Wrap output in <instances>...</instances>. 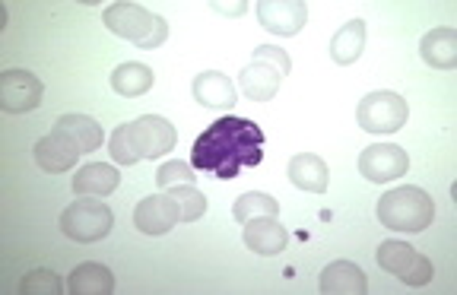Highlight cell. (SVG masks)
<instances>
[{
    "label": "cell",
    "instance_id": "1",
    "mask_svg": "<svg viewBox=\"0 0 457 295\" xmlns=\"http://www.w3.org/2000/svg\"><path fill=\"white\" fill-rule=\"evenodd\" d=\"M264 162V130L248 118L226 115L210 124L191 150V166L197 172L216 175L220 181L238 178L248 166Z\"/></svg>",
    "mask_w": 457,
    "mask_h": 295
},
{
    "label": "cell",
    "instance_id": "2",
    "mask_svg": "<svg viewBox=\"0 0 457 295\" xmlns=\"http://www.w3.org/2000/svg\"><path fill=\"white\" fill-rule=\"evenodd\" d=\"M375 217L385 229L391 232H407V235H416V232H426L436 219V203L432 197L422 191V187H394L375 207Z\"/></svg>",
    "mask_w": 457,
    "mask_h": 295
},
{
    "label": "cell",
    "instance_id": "3",
    "mask_svg": "<svg viewBox=\"0 0 457 295\" xmlns=\"http://www.w3.org/2000/svg\"><path fill=\"white\" fill-rule=\"evenodd\" d=\"M102 22H105L108 32H114L118 38H128L143 51L159 48L169 38V22L162 16L150 13L146 7H140V4H112L102 13Z\"/></svg>",
    "mask_w": 457,
    "mask_h": 295
},
{
    "label": "cell",
    "instance_id": "4",
    "mask_svg": "<svg viewBox=\"0 0 457 295\" xmlns=\"http://www.w3.org/2000/svg\"><path fill=\"white\" fill-rule=\"evenodd\" d=\"M410 118L407 99H400L391 89H378L369 93L356 109V121L362 124V130L369 134H397Z\"/></svg>",
    "mask_w": 457,
    "mask_h": 295
},
{
    "label": "cell",
    "instance_id": "5",
    "mask_svg": "<svg viewBox=\"0 0 457 295\" xmlns=\"http://www.w3.org/2000/svg\"><path fill=\"white\" fill-rule=\"evenodd\" d=\"M114 213L102 201H73L71 207L61 213V232L73 242H99L112 232Z\"/></svg>",
    "mask_w": 457,
    "mask_h": 295
},
{
    "label": "cell",
    "instance_id": "6",
    "mask_svg": "<svg viewBox=\"0 0 457 295\" xmlns=\"http://www.w3.org/2000/svg\"><path fill=\"white\" fill-rule=\"evenodd\" d=\"M378 264L381 270L394 274L397 280H403L407 286H428L436 270H432V260L422 258L413 245L407 242H397V238H387L378 248Z\"/></svg>",
    "mask_w": 457,
    "mask_h": 295
},
{
    "label": "cell",
    "instance_id": "7",
    "mask_svg": "<svg viewBox=\"0 0 457 295\" xmlns=\"http://www.w3.org/2000/svg\"><path fill=\"white\" fill-rule=\"evenodd\" d=\"M45 86L36 73L29 70H7L0 73V109L7 115H22V111H36L42 105Z\"/></svg>",
    "mask_w": 457,
    "mask_h": 295
},
{
    "label": "cell",
    "instance_id": "8",
    "mask_svg": "<svg viewBox=\"0 0 457 295\" xmlns=\"http://www.w3.org/2000/svg\"><path fill=\"white\" fill-rule=\"evenodd\" d=\"M407 172H410V156L397 143L365 146L362 156H359V175L365 181H371V184H385V181H394Z\"/></svg>",
    "mask_w": 457,
    "mask_h": 295
},
{
    "label": "cell",
    "instance_id": "9",
    "mask_svg": "<svg viewBox=\"0 0 457 295\" xmlns=\"http://www.w3.org/2000/svg\"><path fill=\"white\" fill-rule=\"evenodd\" d=\"M257 20L273 36H299L302 26L308 22V4H302V0H261Z\"/></svg>",
    "mask_w": 457,
    "mask_h": 295
},
{
    "label": "cell",
    "instance_id": "10",
    "mask_svg": "<svg viewBox=\"0 0 457 295\" xmlns=\"http://www.w3.org/2000/svg\"><path fill=\"white\" fill-rule=\"evenodd\" d=\"M179 223H181L179 207L171 203L169 194L146 197V201H140L134 209V225L143 235H165V232H171Z\"/></svg>",
    "mask_w": 457,
    "mask_h": 295
},
{
    "label": "cell",
    "instance_id": "11",
    "mask_svg": "<svg viewBox=\"0 0 457 295\" xmlns=\"http://www.w3.org/2000/svg\"><path fill=\"white\" fill-rule=\"evenodd\" d=\"M134 140L140 159H159L169 150H175V127L162 115H143L134 121Z\"/></svg>",
    "mask_w": 457,
    "mask_h": 295
},
{
    "label": "cell",
    "instance_id": "12",
    "mask_svg": "<svg viewBox=\"0 0 457 295\" xmlns=\"http://www.w3.org/2000/svg\"><path fill=\"white\" fill-rule=\"evenodd\" d=\"M245 245L261 258H277L289 245V232H286V225H279L277 217L251 219V223H245Z\"/></svg>",
    "mask_w": 457,
    "mask_h": 295
},
{
    "label": "cell",
    "instance_id": "13",
    "mask_svg": "<svg viewBox=\"0 0 457 295\" xmlns=\"http://www.w3.org/2000/svg\"><path fill=\"white\" fill-rule=\"evenodd\" d=\"M77 156H79V146L73 143L67 134H61V130H51L48 137H42L36 143L38 168H45V172H51V175L71 172V168L77 166Z\"/></svg>",
    "mask_w": 457,
    "mask_h": 295
},
{
    "label": "cell",
    "instance_id": "14",
    "mask_svg": "<svg viewBox=\"0 0 457 295\" xmlns=\"http://www.w3.org/2000/svg\"><path fill=\"white\" fill-rule=\"evenodd\" d=\"M191 93L204 109L228 111L236 105V86H232V79H228L226 73H216V70L197 73L191 83Z\"/></svg>",
    "mask_w": 457,
    "mask_h": 295
},
{
    "label": "cell",
    "instance_id": "15",
    "mask_svg": "<svg viewBox=\"0 0 457 295\" xmlns=\"http://www.w3.org/2000/svg\"><path fill=\"white\" fill-rule=\"evenodd\" d=\"M420 54L432 70H454L457 67V29L438 26L426 32L420 42Z\"/></svg>",
    "mask_w": 457,
    "mask_h": 295
},
{
    "label": "cell",
    "instance_id": "16",
    "mask_svg": "<svg viewBox=\"0 0 457 295\" xmlns=\"http://www.w3.org/2000/svg\"><path fill=\"white\" fill-rule=\"evenodd\" d=\"M321 292L324 295H365L369 280L353 260H334L324 266L321 274Z\"/></svg>",
    "mask_w": 457,
    "mask_h": 295
},
{
    "label": "cell",
    "instance_id": "17",
    "mask_svg": "<svg viewBox=\"0 0 457 295\" xmlns=\"http://www.w3.org/2000/svg\"><path fill=\"white\" fill-rule=\"evenodd\" d=\"M328 162L314 152H299V156L289 159V181H293L299 191L308 194H324L328 191Z\"/></svg>",
    "mask_w": 457,
    "mask_h": 295
},
{
    "label": "cell",
    "instance_id": "18",
    "mask_svg": "<svg viewBox=\"0 0 457 295\" xmlns=\"http://www.w3.org/2000/svg\"><path fill=\"white\" fill-rule=\"evenodd\" d=\"M118 184H121V175L114 166H105V162H89V166H83L73 175V191L77 194L108 197L118 191Z\"/></svg>",
    "mask_w": 457,
    "mask_h": 295
},
{
    "label": "cell",
    "instance_id": "19",
    "mask_svg": "<svg viewBox=\"0 0 457 295\" xmlns=\"http://www.w3.org/2000/svg\"><path fill=\"white\" fill-rule=\"evenodd\" d=\"M67 292L71 295H112L114 292V276L108 266L102 264H79L67 280Z\"/></svg>",
    "mask_w": 457,
    "mask_h": 295
},
{
    "label": "cell",
    "instance_id": "20",
    "mask_svg": "<svg viewBox=\"0 0 457 295\" xmlns=\"http://www.w3.org/2000/svg\"><path fill=\"white\" fill-rule=\"evenodd\" d=\"M54 130L67 134V137L79 146V152L99 150L102 140H105V134H102V124L93 121L89 115H61V118H57V124H54Z\"/></svg>",
    "mask_w": 457,
    "mask_h": 295
},
{
    "label": "cell",
    "instance_id": "21",
    "mask_svg": "<svg viewBox=\"0 0 457 295\" xmlns=\"http://www.w3.org/2000/svg\"><path fill=\"white\" fill-rule=\"evenodd\" d=\"M156 83V73L150 70L140 61H128L118 70L112 73V89L118 95H128V99H137V95H146Z\"/></svg>",
    "mask_w": 457,
    "mask_h": 295
},
{
    "label": "cell",
    "instance_id": "22",
    "mask_svg": "<svg viewBox=\"0 0 457 295\" xmlns=\"http://www.w3.org/2000/svg\"><path fill=\"white\" fill-rule=\"evenodd\" d=\"M365 48V22L362 20H350L343 29H337V36L330 38V58L334 64H356L359 54Z\"/></svg>",
    "mask_w": 457,
    "mask_h": 295
},
{
    "label": "cell",
    "instance_id": "23",
    "mask_svg": "<svg viewBox=\"0 0 457 295\" xmlns=\"http://www.w3.org/2000/svg\"><path fill=\"white\" fill-rule=\"evenodd\" d=\"M279 83H283V77H279L273 67L257 64V61H251V64L242 70V89H245V95L254 102L273 99V95L279 93Z\"/></svg>",
    "mask_w": 457,
    "mask_h": 295
},
{
    "label": "cell",
    "instance_id": "24",
    "mask_svg": "<svg viewBox=\"0 0 457 295\" xmlns=\"http://www.w3.org/2000/svg\"><path fill=\"white\" fill-rule=\"evenodd\" d=\"M232 217L238 223H251V219H261V217H279V201H273L270 194H261V191H248V194H242L236 201Z\"/></svg>",
    "mask_w": 457,
    "mask_h": 295
},
{
    "label": "cell",
    "instance_id": "25",
    "mask_svg": "<svg viewBox=\"0 0 457 295\" xmlns=\"http://www.w3.org/2000/svg\"><path fill=\"white\" fill-rule=\"evenodd\" d=\"M169 197L171 203L179 207V217L181 223H197L204 213H207V197L200 194L194 184H179V187H169Z\"/></svg>",
    "mask_w": 457,
    "mask_h": 295
},
{
    "label": "cell",
    "instance_id": "26",
    "mask_svg": "<svg viewBox=\"0 0 457 295\" xmlns=\"http://www.w3.org/2000/svg\"><path fill=\"white\" fill-rule=\"evenodd\" d=\"M108 152H112V159L118 166H134V162H140V150H137V140H134V124H121V127L114 130Z\"/></svg>",
    "mask_w": 457,
    "mask_h": 295
},
{
    "label": "cell",
    "instance_id": "27",
    "mask_svg": "<svg viewBox=\"0 0 457 295\" xmlns=\"http://www.w3.org/2000/svg\"><path fill=\"white\" fill-rule=\"evenodd\" d=\"M20 292L22 295H61L64 292V283L57 280L54 270H32L29 276H22Z\"/></svg>",
    "mask_w": 457,
    "mask_h": 295
},
{
    "label": "cell",
    "instance_id": "28",
    "mask_svg": "<svg viewBox=\"0 0 457 295\" xmlns=\"http://www.w3.org/2000/svg\"><path fill=\"white\" fill-rule=\"evenodd\" d=\"M194 181H197L194 166H191V162H181V159H171V162L159 166V172H156V184L162 187V191H169V187H179V184H194Z\"/></svg>",
    "mask_w": 457,
    "mask_h": 295
},
{
    "label": "cell",
    "instance_id": "29",
    "mask_svg": "<svg viewBox=\"0 0 457 295\" xmlns=\"http://www.w3.org/2000/svg\"><path fill=\"white\" fill-rule=\"evenodd\" d=\"M254 61L257 64L273 67L279 77H286V73L293 70V58H289L283 48H273V45H261V48H254Z\"/></svg>",
    "mask_w": 457,
    "mask_h": 295
},
{
    "label": "cell",
    "instance_id": "30",
    "mask_svg": "<svg viewBox=\"0 0 457 295\" xmlns=\"http://www.w3.org/2000/svg\"><path fill=\"white\" fill-rule=\"evenodd\" d=\"M216 10L226 16H238V13H245V4H216Z\"/></svg>",
    "mask_w": 457,
    "mask_h": 295
}]
</instances>
